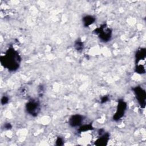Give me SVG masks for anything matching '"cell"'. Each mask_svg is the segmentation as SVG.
<instances>
[{"instance_id": "cell-1", "label": "cell", "mask_w": 146, "mask_h": 146, "mask_svg": "<svg viewBox=\"0 0 146 146\" xmlns=\"http://www.w3.org/2000/svg\"><path fill=\"white\" fill-rule=\"evenodd\" d=\"M139 90H140V91H139L140 92L138 91L137 89V91H135V92L136 93V95H137L138 100L140 102L141 106L142 105H144L145 104V92H144V91L142 90V88L141 89L140 88Z\"/></svg>"}]
</instances>
